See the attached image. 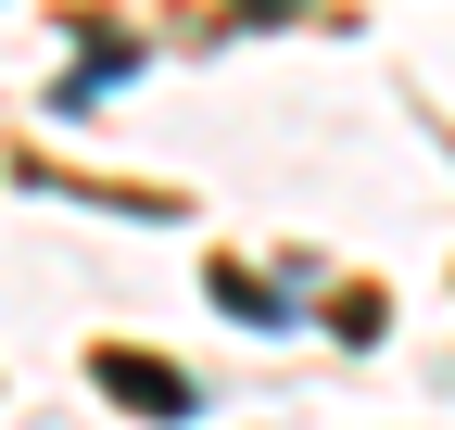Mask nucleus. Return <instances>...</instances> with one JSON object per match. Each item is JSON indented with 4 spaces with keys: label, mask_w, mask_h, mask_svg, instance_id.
Listing matches in <instances>:
<instances>
[{
    "label": "nucleus",
    "mask_w": 455,
    "mask_h": 430,
    "mask_svg": "<svg viewBox=\"0 0 455 430\" xmlns=\"http://www.w3.org/2000/svg\"><path fill=\"white\" fill-rule=\"evenodd\" d=\"M89 380H101L114 405H140V418H190V405H203L164 354H127V342H101V354H89Z\"/></svg>",
    "instance_id": "f257e3e1"
},
{
    "label": "nucleus",
    "mask_w": 455,
    "mask_h": 430,
    "mask_svg": "<svg viewBox=\"0 0 455 430\" xmlns=\"http://www.w3.org/2000/svg\"><path fill=\"white\" fill-rule=\"evenodd\" d=\"M215 304H228V316H253V330H278V291L241 279V266H215Z\"/></svg>",
    "instance_id": "f03ea898"
},
{
    "label": "nucleus",
    "mask_w": 455,
    "mask_h": 430,
    "mask_svg": "<svg viewBox=\"0 0 455 430\" xmlns=\"http://www.w3.org/2000/svg\"><path fill=\"white\" fill-rule=\"evenodd\" d=\"M228 13H253V26H278V13H304V0H228Z\"/></svg>",
    "instance_id": "7ed1b4c3"
}]
</instances>
